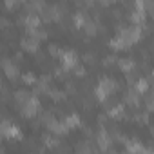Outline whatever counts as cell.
<instances>
[{
    "label": "cell",
    "instance_id": "6da1fadb",
    "mask_svg": "<svg viewBox=\"0 0 154 154\" xmlns=\"http://www.w3.org/2000/svg\"><path fill=\"white\" fill-rule=\"evenodd\" d=\"M60 62H62V67L63 69H76V62H78V54H76V51H72V49H67V51H63L62 53V56H60Z\"/></svg>",
    "mask_w": 154,
    "mask_h": 154
},
{
    "label": "cell",
    "instance_id": "7a4b0ae2",
    "mask_svg": "<svg viewBox=\"0 0 154 154\" xmlns=\"http://www.w3.org/2000/svg\"><path fill=\"white\" fill-rule=\"evenodd\" d=\"M38 109H40L38 100L31 96L26 103H22V116H24V118H33V116L38 112Z\"/></svg>",
    "mask_w": 154,
    "mask_h": 154
},
{
    "label": "cell",
    "instance_id": "3957f363",
    "mask_svg": "<svg viewBox=\"0 0 154 154\" xmlns=\"http://www.w3.org/2000/svg\"><path fill=\"white\" fill-rule=\"evenodd\" d=\"M22 49L24 51H29V53H36L38 51V44H40V40L38 38H35L33 35H29L27 38H22Z\"/></svg>",
    "mask_w": 154,
    "mask_h": 154
},
{
    "label": "cell",
    "instance_id": "277c9868",
    "mask_svg": "<svg viewBox=\"0 0 154 154\" xmlns=\"http://www.w3.org/2000/svg\"><path fill=\"white\" fill-rule=\"evenodd\" d=\"M4 71H6V74H8V78H9V80H15V78H18V74H20L18 67H17L13 62H9L8 58L4 60Z\"/></svg>",
    "mask_w": 154,
    "mask_h": 154
},
{
    "label": "cell",
    "instance_id": "5b68a950",
    "mask_svg": "<svg viewBox=\"0 0 154 154\" xmlns=\"http://www.w3.org/2000/svg\"><path fill=\"white\" fill-rule=\"evenodd\" d=\"M118 65H120V69H122L123 72H132V71L136 69V67H134L136 63H134L131 58H122V60H118Z\"/></svg>",
    "mask_w": 154,
    "mask_h": 154
},
{
    "label": "cell",
    "instance_id": "8992f818",
    "mask_svg": "<svg viewBox=\"0 0 154 154\" xmlns=\"http://www.w3.org/2000/svg\"><path fill=\"white\" fill-rule=\"evenodd\" d=\"M65 123H67L69 129L78 127V125H80V116H78V114H69V116L65 118Z\"/></svg>",
    "mask_w": 154,
    "mask_h": 154
},
{
    "label": "cell",
    "instance_id": "52a82bcc",
    "mask_svg": "<svg viewBox=\"0 0 154 154\" xmlns=\"http://www.w3.org/2000/svg\"><path fill=\"white\" fill-rule=\"evenodd\" d=\"M125 114V107L123 105H114L111 111H109V116L111 118H122Z\"/></svg>",
    "mask_w": 154,
    "mask_h": 154
},
{
    "label": "cell",
    "instance_id": "ba28073f",
    "mask_svg": "<svg viewBox=\"0 0 154 154\" xmlns=\"http://www.w3.org/2000/svg\"><path fill=\"white\" fill-rule=\"evenodd\" d=\"M22 80H24V84L26 85H35L38 80H36V76L33 74V72H26V74H22Z\"/></svg>",
    "mask_w": 154,
    "mask_h": 154
},
{
    "label": "cell",
    "instance_id": "9c48e42d",
    "mask_svg": "<svg viewBox=\"0 0 154 154\" xmlns=\"http://www.w3.org/2000/svg\"><path fill=\"white\" fill-rule=\"evenodd\" d=\"M62 53H63V51H62L56 44H51V45H49V54H51L53 58H60V56H62Z\"/></svg>",
    "mask_w": 154,
    "mask_h": 154
},
{
    "label": "cell",
    "instance_id": "30bf717a",
    "mask_svg": "<svg viewBox=\"0 0 154 154\" xmlns=\"http://www.w3.org/2000/svg\"><path fill=\"white\" fill-rule=\"evenodd\" d=\"M147 89H149V84H147V80L140 78V80H138V84H136V91H138V93H145Z\"/></svg>",
    "mask_w": 154,
    "mask_h": 154
},
{
    "label": "cell",
    "instance_id": "8fae6325",
    "mask_svg": "<svg viewBox=\"0 0 154 154\" xmlns=\"http://www.w3.org/2000/svg\"><path fill=\"white\" fill-rule=\"evenodd\" d=\"M49 94H51V98H53L54 102H58V100H63V96H65V93H63V91H56V89L49 91Z\"/></svg>",
    "mask_w": 154,
    "mask_h": 154
},
{
    "label": "cell",
    "instance_id": "7c38bea8",
    "mask_svg": "<svg viewBox=\"0 0 154 154\" xmlns=\"http://www.w3.org/2000/svg\"><path fill=\"white\" fill-rule=\"evenodd\" d=\"M102 2H109V0H102Z\"/></svg>",
    "mask_w": 154,
    "mask_h": 154
}]
</instances>
